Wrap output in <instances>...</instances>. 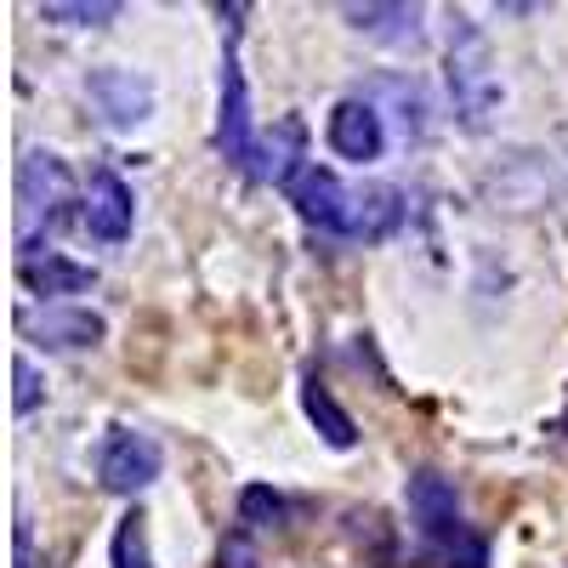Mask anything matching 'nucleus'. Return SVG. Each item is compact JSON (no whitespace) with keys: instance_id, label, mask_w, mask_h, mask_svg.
<instances>
[{"instance_id":"0eeeda50","label":"nucleus","mask_w":568,"mask_h":568,"mask_svg":"<svg viewBox=\"0 0 568 568\" xmlns=\"http://www.w3.org/2000/svg\"><path fill=\"white\" fill-rule=\"evenodd\" d=\"M98 471H103V489L114 495H142L160 471H165V449L149 438V433H131V426H114L103 455H98Z\"/></svg>"},{"instance_id":"7ed1b4c3","label":"nucleus","mask_w":568,"mask_h":568,"mask_svg":"<svg viewBox=\"0 0 568 568\" xmlns=\"http://www.w3.org/2000/svg\"><path fill=\"white\" fill-rule=\"evenodd\" d=\"M80 200H85V187H74V171L52 149H29L18 160V256L52 251L45 240L74 216Z\"/></svg>"},{"instance_id":"423d86ee","label":"nucleus","mask_w":568,"mask_h":568,"mask_svg":"<svg viewBox=\"0 0 568 568\" xmlns=\"http://www.w3.org/2000/svg\"><path fill=\"white\" fill-rule=\"evenodd\" d=\"M324 142H329V154L347 160V165H375L387 154V120L369 98H342L324 120Z\"/></svg>"},{"instance_id":"f257e3e1","label":"nucleus","mask_w":568,"mask_h":568,"mask_svg":"<svg viewBox=\"0 0 568 568\" xmlns=\"http://www.w3.org/2000/svg\"><path fill=\"white\" fill-rule=\"evenodd\" d=\"M284 200L296 205V216L318 233H336V240H358V245H382L398 233L404 222V194L387 182H369V187H347L329 165L307 160L291 182L278 187Z\"/></svg>"},{"instance_id":"2eb2a0df","label":"nucleus","mask_w":568,"mask_h":568,"mask_svg":"<svg viewBox=\"0 0 568 568\" xmlns=\"http://www.w3.org/2000/svg\"><path fill=\"white\" fill-rule=\"evenodd\" d=\"M40 18L63 23V29H103L120 18V0H45Z\"/></svg>"},{"instance_id":"a211bd4d","label":"nucleus","mask_w":568,"mask_h":568,"mask_svg":"<svg viewBox=\"0 0 568 568\" xmlns=\"http://www.w3.org/2000/svg\"><path fill=\"white\" fill-rule=\"evenodd\" d=\"M240 524L245 529H284V500L267 484H245L240 489Z\"/></svg>"},{"instance_id":"9d476101","label":"nucleus","mask_w":568,"mask_h":568,"mask_svg":"<svg viewBox=\"0 0 568 568\" xmlns=\"http://www.w3.org/2000/svg\"><path fill=\"white\" fill-rule=\"evenodd\" d=\"M18 329L29 342H45L58 353H80V347H98L103 342V318L91 307H63V302H45V307H18Z\"/></svg>"},{"instance_id":"39448f33","label":"nucleus","mask_w":568,"mask_h":568,"mask_svg":"<svg viewBox=\"0 0 568 568\" xmlns=\"http://www.w3.org/2000/svg\"><path fill=\"white\" fill-rule=\"evenodd\" d=\"M256 120H251V85H245V63H240V29L227 34L222 52V114H216V154L233 160L245 176L256 171Z\"/></svg>"},{"instance_id":"aec40b11","label":"nucleus","mask_w":568,"mask_h":568,"mask_svg":"<svg viewBox=\"0 0 568 568\" xmlns=\"http://www.w3.org/2000/svg\"><path fill=\"white\" fill-rule=\"evenodd\" d=\"M222 568H256V546H251L245 535H233V540L222 546Z\"/></svg>"},{"instance_id":"1a4fd4ad","label":"nucleus","mask_w":568,"mask_h":568,"mask_svg":"<svg viewBox=\"0 0 568 568\" xmlns=\"http://www.w3.org/2000/svg\"><path fill=\"white\" fill-rule=\"evenodd\" d=\"M136 222V194H131V182L114 171V165H98L85 176V200H80V227L91 233V240H103V245H120L125 233Z\"/></svg>"},{"instance_id":"20e7f679","label":"nucleus","mask_w":568,"mask_h":568,"mask_svg":"<svg viewBox=\"0 0 568 568\" xmlns=\"http://www.w3.org/2000/svg\"><path fill=\"white\" fill-rule=\"evenodd\" d=\"M404 500H409V517H415L420 540L444 546L449 557L466 551V557H484L489 562L484 540H471V529H466V500H460L455 478H444V471H433V466H420V471H409Z\"/></svg>"},{"instance_id":"dca6fc26","label":"nucleus","mask_w":568,"mask_h":568,"mask_svg":"<svg viewBox=\"0 0 568 568\" xmlns=\"http://www.w3.org/2000/svg\"><path fill=\"white\" fill-rule=\"evenodd\" d=\"M364 98H393L398 103V120H404V131L409 136H426V98H420V85L415 80H404V74H387V80H375Z\"/></svg>"},{"instance_id":"9b49d317","label":"nucleus","mask_w":568,"mask_h":568,"mask_svg":"<svg viewBox=\"0 0 568 568\" xmlns=\"http://www.w3.org/2000/svg\"><path fill=\"white\" fill-rule=\"evenodd\" d=\"M18 278H23V291L45 296V302H58V296H80L98 284V267H85V262H69L63 251H29L18 256Z\"/></svg>"},{"instance_id":"6ab92c4d","label":"nucleus","mask_w":568,"mask_h":568,"mask_svg":"<svg viewBox=\"0 0 568 568\" xmlns=\"http://www.w3.org/2000/svg\"><path fill=\"white\" fill-rule=\"evenodd\" d=\"M12 382H18L12 409H18V415H29V409L40 404V369H34V358H29V353H18V358H12Z\"/></svg>"},{"instance_id":"412c9836","label":"nucleus","mask_w":568,"mask_h":568,"mask_svg":"<svg viewBox=\"0 0 568 568\" xmlns=\"http://www.w3.org/2000/svg\"><path fill=\"white\" fill-rule=\"evenodd\" d=\"M562 426H568V415H562Z\"/></svg>"},{"instance_id":"f03ea898","label":"nucleus","mask_w":568,"mask_h":568,"mask_svg":"<svg viewBox=\"0 0 568 568\" xmlns=\"http://www.w3.org/2000/svg\"><path fill=\"white\" fill-rule=\"evenodd\" d=\"M444 80H449V103H455V120L460 131H489L495 114H500V74H495V52H489V34L460 18L449 23V40H444Z\"/></svg>"},{"instance_id":"f3484780","label":"nucleus","mask_w":568,"mask_h":568,"mask_svg":"<svg viewBox=\"0 0 568 568\" xmlns=\"http://www.w3.org/2000/svg\"><path fill=\"white\" fill-rule=\"evenodd\" d=\"M109 562H114V568H154V557H149V524H142V511L120 517V529H114V540H109Z\"/></svg>"},{"instance_id":"f8f14e48","label":"nucleus","mask_w":568,"mask_h":568,"mask_svg":"<svg viewBox=\"0 0 568 568\" xmlns=\"http://www.w3.org/2000/svg\"><path fill=\"white\" fill-rule=\"evenodd\" d=\"M307 165V125L296 120V114H284L262 142H256V182H273V187H284L296 171Z\"/></svg>"},{"instance_id":"6e6552de","label":"nucleus","mask_w":568,"mask_h":568,"mask_svg":"<svg viewBox=\"0 0 568 568\" xmlns=\"http://www.w3.org/2000/svg\"><path fill=\"white\" fill-rule=\"evenodd\" d=\"M85 98L98 109L103 125L114 131H131L154 114V80L136 74V69H91L85 74Z\"/></svg>"},{"instance_id":"ddd939ff","label":"nucleus","mask_w":568,"mask_h":568,"mask_svg":"<svg viewBox=\"0 0 568 568\" xmlns=\"http://www.w3.org/2000/svg\"><path fill=\"white\" fill-rule=\"evenodd\" d=\"M342 18L369 34V40H387V45H415L426 29H420V7H342Z\"/></svg>"},{"instance_id":"4468645a","label":"nucleus","mask_w":568,"mask_h":568,"mask_svg":"<svg viewBox=\"0 0 568 568\" xmlns=\"http://www.w3.org/2000/svg\"><path fill=\"white\" fill-rule=\"evenodd\" d=\"M302 409H307V420L318 426V438H324L329 449H353V444H358L353 415L336 404V393H329L318 375H307V382H302Z\"/></svg>"}]
</instances>
